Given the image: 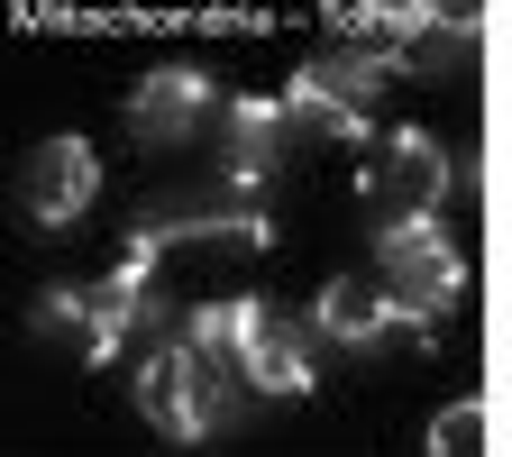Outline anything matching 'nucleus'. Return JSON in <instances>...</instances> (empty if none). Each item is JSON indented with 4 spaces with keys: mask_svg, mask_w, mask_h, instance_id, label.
<instances>
[{
    "mask_svg": "<svg viewBox=\"0 0 512 457\" xmlns=\"http://www.w3.org/2000/svg\"><path fill=\"white\" fill-rule=\"evenodd\" d=\"M430 457H485V403H448L430 421Z\"/></svg>",
    "mask_w": 512,
    "mask_h": 457,
    "instance_id": "nucleus-13",
    "label": "nucleus"
},
{
    "mask_svg": "<svg viewBox=\"0 0 512 457\" xmlns=\"http://www.w3.org/2000/svg\"><path fill=\"white\" fill-rule=\"evenodd\" d=\"M128 394H138V412H147L165 439H220V430H229V412H238L229 366H220V357H202L183 330H174V339H156V348H138V375H128Z\"/></svg>",
    "mask_w": 512,
    "mask_h": 457,
    "instance_id": "nucleus-2",
    "label": "nucleus"
},
{
    "mask_svg": "<svg viewBox=\"0 0 512 457\" xmlns=\"http://www.w3.org/2000/svg\"><path fill=\"white\" fill-rule=\"evenodd\" d=\"M375 275L394 284L412 311H448L467 293V256H458V238H448L439 220H384V238H375Z\"/></svg>",
    "mask_w": 512,
    "mask_h": 457,
    "instance_id": "nucleus-4",
    "label": "nucleus"
},
{
    "mask_svg": "<svg viewBox=\"0 0 512 457\" xmlns=\"http://www.w3.org/2000/svg\"><path fill=\"white\" fill-rule=\"evenodd\" d=\"M156 256H165V247L128 238V256H119L101 284H74V293H46V302H37V330H46V339H74L92 366L119 357L138 330L174 339V330H165V293H156Z\"/></svg>",
    "mask_w": 512,
    "mask_h": 457,
    "instance_id": "nucleus-1",
    "label": "nucleus"
},
{
    "mask_svg": "<svg viewBox=\"0 0 512 457\" xmlns=\"http://www.w3.org/2000/svg\"><path fill=\"white\" fill-rule=\"evenodd\" d=\"M384 83H394V55H384V46H330V55H311L302 74H293L284 110H293V128H302V138L366 147V119H375Z\"/></svg>",
    "mask_w": 512,
    "mask_h": 457,
    "instance_id": "nucleus-3",
    "label": "nucleus"
},
{
    "mask_svg": "<svg viewBox=\"0 0 512 457\" xmlns=\"http://www.w3.org/2000/svg\"><path fill=\"white\" fill-rule=\"evenodd\" d=\"M92 192H101V156H92L83 138H46V147H28V165H19V211H28L37 229L83 220Z\"/></svg>",
    "mask_w": 512,
    "mask_h": 457,
    "instance_id": "nucleus-8",
    "label": "nucleus"
},
{
    "mask_svg": "<svg viewBox=\"0 0 512 457\" xmlns=\"http://www.w3.org/2000/svg\"><path fill=\"white\" fill-rule=\"evenodd\" d=\"M238 375H247V394H266V403H293V394H311V384H320L302 330H284V320H266V330H256V348L238 357Z\"/></svg>",
    "mask_w": 512,
    "mask_h": 457,
    "instance_id": "nucleus-12",
    "label": "nucleus"
},
{
    "mask_svg": "<svg viewBox=\"0 0 512 457\" xmlns=\"http://www.w3.org/2000/svg\"><path fill=\"white\" fill-rule=\"evenodd\" d=\"M448 174H458V165H448V147L430 138V128H394V138H375L366 147V202L384 211V220H430V202H439V192H448Z\"/></svg>",
    "mask_w": 512,
    "mask_h": 457,
    "instance_id": "nucleus-5",
    "label": "nucleus"
},
{
    "mask_svg": "<svg viewBox=\"0 0 512 457\" xmlns=\"http://www.w3.org/2000/svg\"><path fill=\"white\" fill-rule=\"evenodd\" d=\"M128 238H147V247H174V238H266V202L220 174L211 192H165V202H147Z\"/></svg>",
    "mask_w": 512,
    "mask_h": 457,
    "instance_id": "nucleus-7",
    "label": "nucleus"
},
{
    "mask_svg": "<svg viewBox=\"0 0 512 457\" xmlns=\"http://www.w3.org/2000/svg\"><path fill=\"white\" fill-rule=\"evenodd\" d=\"M320 339L330 348H394V339H430V311H412L384 275H339L320 293Z\"/></svg>",
    "mask_w": 512,
    "mask_h": 457,
    "instance_id": "nucleus-6",
    "label": "nucleus"
},
{
    "mask_svg": "<svg viewBox=\"0 0 512 457\" xmlns=\"http://www.w3.org/2000/svg\"><path fill=\"white\" fill-rule=\"evenodd\" d=\"M293 138H302V128H293L284 101H229V128H220V147H229V156H220V174L247 183V192H266V183L284 174Z\"/></svg>",
    "mask_w": 512,
    "mask_h": 457,
    "instance_id": "nucleus-10",
    "label": "nucleus"
},
{
    "mask_svg": "<svg viewBox=\"0 0 512 457\" xmlns=\"http://www.w3.org/2000/svg\"><path fill=\"white\" fill-rule=\"evenodd\" d=\"M128 128H138L147 147H192L211 128V74H192V64H156V74L128 92Z\"/></svg>",
    "mask_w": 512,
    "mask_h": 457,
    "instance_id": "nucleus-9",
    "label": "nucleus"
},
{
    "mask_svg": "<svg viewBox=\"0 0 512 457\" xmlns=\"http://www.w3.org/2000/svg\"><path fill=\"white\" fill-rule=\"evenodd\" d=\"M275 320V302L266 293H220V302H192V320H183V339L202 348V357H220L229 375H238V357L256 348V330Z\"/></svg>",
    "mask_w": 512,
    "mask_h": 457,
    "instance_id": "nucleus-11",
    "label": "nucleus"
}]
</instances>
